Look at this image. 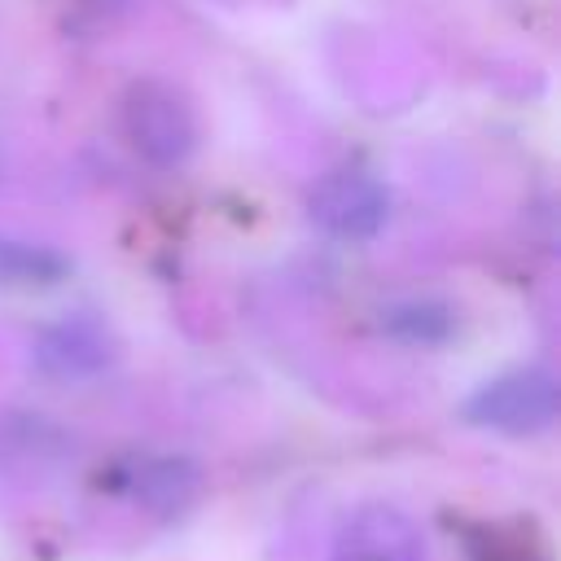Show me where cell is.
<instances>
[{"mask_svg":"<svg viewBox=\"0 0 561 561\" xmlns=\"http://www.w3.org/2000/svg\"><path fill=\"white\" fill-rule=\"evenodd\" d=\"M35 364L53 381H88L114 364V333L88 311L61 316V320L39 329Z\"/></svg>","mask_w":561,"mask_h":561,"instance_id":"obj_4","label":"cell"},{"mask_svg":"<svg viewBox=\"0 0 561 561\" xmlns=\"http://www.w3.org/2000/svg\"><path fill=\"white\" fill-rule=\"evenodd\" d=\"M307 215L320 232H329L337 241H368L386 228L390 193L368 171H333L311 188Z\"/></svg>","mask_w":561,"mask_h":561,"instance_id":"obj_3","label":"cell"},{"mask_svg":"<svg viewBox=\"0 0 561 561\" xmlns=\"http://www.w3.org/2000/svg\"><path fill=\"white\" fill-rule=\"evenodd\" d=\"M136 495L158 513H180L197 495V465L184 456L145 460L136 473Z\"/></svg>","mask_w":561,"mask_h":561,"instance_id":"obj_7","label":"cell"},{"mask_svg":"<svg viewBox=\"0 0 561 561\" xmlns=\"http://www.w3.org/2000/svg\"><path fill=\"white\" fill-rule=\"evenodd\" d=\"M381 329L408 346H438L456 333V311L443 298H403L381 311Z\"/></svg>","mask_w":561,"mask_h":561,"instance_id":"obj_6","label":"cell"},{"mask_svg":"<svg viewBox=\"0 0 561 561\" xmlns=\"http://www.w3.org/2000/svg\"><path fill=\"white\" fill-rule=\"evenodd\" d=\"M70 272V263L35 241H18V237H0V285L13 289H48Z\"/></svg>","mask_w":561,"mask_h":561,"instance_id":"obj_8","label":"cell"},{"mask_svg":"<svg viewBox=\"0 0 561 561\" xmlns=\"http://www.w3.org/2000/svg\"><path fill=\"white\" fill-rule=\"evenodd\" d=\"M333 561H430V552L421 526L408 513L390 504H368L342 526Z\"/></svg>","mask_w":561,"mask_h":561,"instance_id":"obj_5","label":"cell"},{"mask_svg":"<svg viewBox=\"0 0 561 561\" xmlns=\"http://www.w3.org/2000/svg\"><path fill=\"white\" fill-rule=\"evenodd\" d=\"M460 416L469 425H482V430H495V434H513V438L543 434L557 421V381H552L548 368L500 373V377H491L486 386H478L465 399Z\"/></svg>","mask_w":561,"mask_h":561,"instance_id":"obj_2","label":"cell"},{"mask_svg":"<svg viewBox=\"0 0 561 561\" xmlns=\"http://www.w3.org/2000/svg\"><path fill=\"white\" fill-rule=\"evenodd\" d=\"M123 131L153 167H180L197 149V114L167 79H136L123 96Z\"/></svg>","mask_w":561,"mask_h":561,"instance_id":"obj_1","label":"cell"}]
</instances>
